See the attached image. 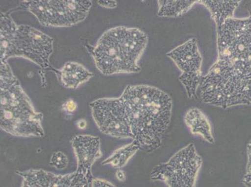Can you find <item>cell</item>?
<instances>
[{"instance_id": "22", "label": "cell", "mask_w": 251, "mask_h": 187, "mask_svg": "<svg viewBox=\"0 0 251 187\" xmlns=\"http://www.w3.org/2000/svg\"><path fill=\"white\" fill-rule=\"evenodd\" d=\"M76 125L77 128L84 130L87 127V122H86V120L84 119V118H80V119H79L76 122Z\"/></svg>"}, {"instance_id": "16", "label": "cell", "mask_w": 251, "mask_h": 187, "mask_svg": "<svg viewBox=\"0 0 251 187\" xmlns=\"http://www.w3.org/2000/svg\"><path fill=\"white\" fill-rule=\"evenodd\" d=\"M140 150H141L140 146L135 141L133 140V142L129 144L123 146L115 150L111 156L102 162V165L110 164L115 168L123 167Z\"/></svg>"}, {"instance_id": "1", "label": "cell", "mask_w": 251, "mask_h": 187, "mask_svg": "<svg viewBox=\"0 0 251 187\" xmlns=\"http://www.w3.org/2000/svg\"><path fill=\"white\" fill-rule=\"evenodd\" d=\"M217 27L218 58L198 93L204 103L226 109L251 104V11Z\"/></svg>"}, {"instance_id": "18", "label": "cell", "mask_w": 251, "mask_h": 187, "mask_svg": "<svg viewBox=\"0 0 251 187\" xmlns=\"http://www.w3.org/2000/svg\"><path fill=\"white\" fill-rule=\"evenodd\" d=\"M246 165L243 178V183L246 187H251V140L249 142L246 149Z\"/></svg>"}, {"instance_id": "6", "label": "cell", "mask_w": 251, "mask_h": 187, "mask_svg": "<svg viewBox=\"0 0 251 187\" xmlns=\"http://www.w3.org/2000/svg\"><path fill=\"white\" fill-rule=\"evenodd\" d=\"M91 6V1L40 0L22 1L17 9L29 11L43 26L60 28L83 22Z\"/></svg>"}, {"instance_id": "10", "label": "cell", "mask_w": 251, "mask_h": 187, "mask_svg": "<svg viewBox=\"0 0 251 187\" xmlns=\"http://www.w3.org/2000/svg\"><path fill=\"white\" fill-rule=\"evenodd\" d=\"M22 178L21 187H89L91 182L83 173L56 175L43 170L17 171Z\"/></svg>"}, {"instance_id": "8", "label": "cell", "mask_w": 251, "mask_h": 187, "mask_svg": "<svg viewBox=\"0 0 251 187\" xmlns=\"http://www.w3.org/2000/svg\"><path fill=\"white\" fill-rule=\"evenodd\" d=\"M91 113L102 134L118 139H133L124 103L118 98H102L91 102Z\"/></svg>"}, {"instance_id": "21", "label": "cell", "mask_w": 251, "mask_h": 187, "mask_svg": "<svg viewBox=\"0 0 251 187\" xmlns=\"http://www.w3.org/2000/svg\"><path fill=\"white\" fill-rule=\"evenodd\" d=\"M98 4L106 8H115L117 6L116 1H98Z\"/></svg>"}, {"instance_id": "20", "label": "cell", "mask_w": 251, "mask_h": 187, "mask_svg": "<svg viewBox=\"0 0 251 187\" xmlns=\"http://www.w3.org/2000/svg\"><path fill=\"white\" fill-rule=\"evenodd\" d=\"M92 187H116L113 184L110 183L106 180L100 179H93L91 182Z\"/></svg>"}, {"instance_id": "23", "label": "cell", "mask_w": 251, "mask_h": 187, "mask_svg": "<svg viewBox=\"0 0 251 187\" xmlns=\"http://www.w3.org/2000/svg\"><path fill=\"white\" fill-rule=\"evenodd\" d=\"M116 177L119 181L125 182L126 180V175L124 172L122 170H118L116 173Z\"/></svg>"}, {"instance_id": "12", "label": "cell", "mask_w": 251, "mask_h": 187, "mask_svg": "<svg viewBox=\"0 0 251 187\" xmlns=\"http://www.w3.org/2000/svg\"><path fill=\"white\" fill-rule=\"evenodd\" d=\"M57 74L60 79L61 84L66 88L75 90L89 80L94 74L78 63L68 61L61 70H58Z\"/></svg>"}, {"instance_id": "4", "label": "cell", "mask_w": 251, "mask_h": 187, "mask_svg": "<svg viewBox=\"0 0 251 187\" xmlns=\"http://www.w3.org/2000/svg\"><path fill=\"white\" fill-rule=\"evenodd\" d=\"M0 83L2 131L23 138L44 136L43 114L35 110L8 62L1 61Z\"/></svg>"}, {"instance_id": "5", "label": "cell", "mask_w": 251, "mask_h": 187, "mask_svg": "<svg viewBox=\"0 0 251 187\" xmlns=\"http://www.w3.org/2000/svg\"><path fill=\"white\" fill-rule=\"evenodd\" d=\"M0 59L8 62L10 58H22L44 70H55L50 65L53 52V40L49 35L28 25H18L10 13H1Z\"/></svg>"}, {"instance_id": "19", "label": "cell", "mask_w": 251, "mask_h": 187, "mask_svg": "<svg viewBox=\"0 0 251 187\" xmlns=\"http://www.w3.org/2000/svg\"><path fill=\"white\" fill-rule=\"evenodd\" d=\"M61 111L65 114L67 117H72L76 111L77 105L76 102L72 99H68L61 105Z\"/></svg>"}, {"instance_id": "9", "label": "cell", "mask_w": 251, "mask_h": 187, "mask_svg": "<svg viewBox=\"0 0 251 187\" xmlns=\"http://www.w3.org/2000/svg\"><path fill=\"white\" fill-rule=\"evenodd\" d=\"M166 56L181 71L179 80L189 99L196 96L203 77L202 58L197 41L195 38L190 39L168 52Z\"/></svg>"}, {"instance_id": "3", "label": "cell", "mask_w": 251, "mask_h": 187, "mask_svg": "<svg viewBox=\"0 0 251 187\" xmlns=\"http://www.w3.org/2000/svg\"><path fill=\"white\" fill-rule=\"evenodd\" d=\"M148 43L147 34L140 29L117 26L105 31L97 44L86 48L98 70L109 76L140 72L138 62Z\"/></svg>"}, {"instance_id": "15", "label": "cell", "mask_w": 251, "mask_h": 187, "mask_svg": "<svg viewBox=\"0 0 251 187\" xmlns=\"http://www.w3.org/2000/svg\"><path fill=\"white\" fill-rule=\"evenodd\" d=\"M198 1H173V0H159L157 1L159 17L176 18L188 12Z\"/></svg>"}, {"instance_id": "11", "label": "cell", "mask_w": 251, "mask_h": 187, "mask_svg": "<svg viewBox=\"0 0 251 187\" xmlns=\"http://www.w3.org/2000/svg\"><path fill=\"white\" fill-rule=\"evenodd\" d=\"M72 146L77 161V172L85 175L91 184L94 179L91 167L102 156L100 139L88 135L75 136L72 139Z\"/></svg>"}, {"instance_id": "2", "label": "cell", "mask_w": 251, "mask_h": 187, "mask_svg": "<svg viewBox=\"0 0 251 187\" xmlns=\"http://www.w3.org/2000/svg\"><path fill=\"white\" fill-rule=\"evenodd\" d=\"M124 103L133 140L151 152L161 147L170 127L173 101L156 87L129 85L120 96Z\"/></svg>"}, {"instance_id": "7", "label": "cell", "mask_w": 251, "mask_h": 187, "mask_svg": "<svg viewBox=\"0 0 251 187\" xmlns=\"http://www.w3.org/2000/svg\"><path fill=\"white\" fill-rule=\"evenodd\" d=\"M202 165V157L195 145L189 143L166 163L155 166L151 179L163 182L167 187H196Z\"/></svg>"}, {"instance_id": "13", "label": "cell", "mask_w": 251, "mask_h": 187, "mask_svg": "<svg viewBox=\"0 0 251 187\" xmlns=\"http://www.w3.org/2000/svg\"><path fill=\"white\" fill-rule=\"evenodd\" d=\"M184 121L193 135L201 137L209 143H214L211 123L206 115L200 109H189L185 113Z\"/></svg>"}, {"instance_id": "14", "label": "cell", "mask_w": 251, "mask_h": 187, "mask_svg": "<svg viewBox=\"0 0 251 187\" xmlns=\"http://www.w3.org/2000/svg\"><path fill=\"white\" fill-rule=\"evenodd\" d=\"M241 1H213V0H201L198 3L204 5L211 13L216 26L225 22L226 20L234 17V13L238 7Z\"/></svg>"}, {"instance_id": "17", "label": "cell", "mask_w": 251, "mask_h": 187, "mask_svg": "<svg viewBox=\"0 0 251 187\" xmlns=\"http://www.w3.org/2000/svg\"><path fill=\"white\" fill-rule=\"evenodd\" d=\"M68 159L63 152H56L52 154L50 159V165L56 169H64L68 166Z\"/></svg>"}]
</instances>
